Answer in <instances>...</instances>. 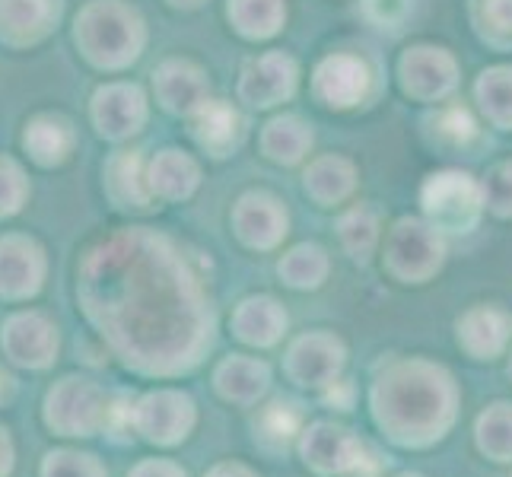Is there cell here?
Masks as SVG:
<instances>
[{
  "label": "cell",
  "mask_w": 512,
  "mask_h": 477,
  "mask_svg": "<svg viewBox=\"0 0 512 477\" xmlns=\"http://www.w3.org/2000/svg\"><path fill=\"white\" fill-rule=\"evenodd\" d=\"M83 309L121 363L144 376H182L214 344L204 280L172 239L125 229L96 242L80 271Z\"/></svg>",
  "instance_id": "6da1fadb"
},
{
  "label": "cell",
  "mask_w": 512,
  "mask_h": 477,
  "mask_svg": "<svg viewBox=\"0 0 512 477\" xmlns=\"http://www.w3.org/2000/svg\"><path fill=\"white\" fill-rule=\"evenodd\" d=\"M455 376L427 357L385 363L369 385V414L379 433L398 449H430L443 443L458 420Z\"/></svg>",
  "instance_id": "7a4b0ae2"
},
{
  "label": "cell",
  "mask_w": 512,
  "mask_h": 477,
  "mask_svg": "<svg viewBox=\"0 0 512 477\" xmlns=\"http://www.w3.org/2000/svg\"><path fill=\"white\" fill-rule=\"evenodd\" d=\"M74 39L96 67L118 70L140 58L147 42L144 20L121 0H96L77 16Z\"/></svg>",
  "instance_id": "3957f363"
},
{
  "label": "cell",
  "mask_w": 512,
  "mask_h": 477,
  "mask_svg": "<svg viewBox=\"0 0 512 477\" xmlns=\"http://www.w3.org/2000/svg\"><path fill=\"white\" fill-rule=\"evenodd\" d=\"M423 217L436 226L443 236H468L481 223L484 214V191L481 182L471 179L468 172H433L420 191Z\"/></svg>",
  "instance_id": "277c9868"
},
{
  "label": "cell",
  "mask_w": 512,
  "mask_h": 477,
  "mask_svg": "<svg viewBox=\"0 0 512 477\" xmlns=\"http://www.w3.org/2000/svg\"><path fill=\"white\" fill-rule=\"evenodd\" d=\"M446 261V236L417 217H401L385 239V271L401 284H427Z\"/></svg>",
  "instance_id": "5b68a950"
},
{
  "label": "cell",
  "mask_w": 512,
  "mask_h": 477,
  "mask_svg": "<svg viewBox=\"0 0 512 477\" xmlns=\"http://www.w3.org/2000/svg\"><path fill=\"white\" fill-rule=\"evenodd\" d=\"M45 420L61 436H96L109 420V398L96 382L67 376L48 392Z\"/></svg>",
  "instance_id": "8992f818"
},
{
  "label": "cell",
  "mask_w": 512,
  "mask_h": 477,
  "mask_svg": "<svg viewBox=\"0 0 512 477\" xmlns=\"http://www.w3.org/2000/svg\"><path fill=\"white\" fill-rule=\"evenodd\" d=\"M347 366V347L338 334L325 328L306 331L290 341L284 353V373L293 385L312 388V392H325L331 382L344 376Z\"/></svg>",
  "instance_id": "52a82bcc"
},
{
  "label": "cell",
  "mask_w": 512,
  "mask_h": 477,
  "mask_svg": "<svg viewBox=\"0 0 512 477\" xmlns=\"http://www.w3.org/2000/svg\"><path fill=\"white\" fill-rule=\"evenodd\" d=\"M198 423V408L191 395L179 388H156L134 401L131 427L153 446H179Z\"/></svg>",
  "instance_id": "ba28073f"
},
{
  "label": "cell",
  "mask_w": 512,
  "mask_h": 477,
  "mask_svg": "<svg viewBox=\"0 0 512 477\" xmlns=\"http://www.w3.org/2000/svg\"><path fill=\"white\" fill-rule=\"evenodd\" d=\"M404 96L417 102H439L458 86V64L446 48L414 45L398 61Z\"/></svg>",
  "instance_id": "9c48e42d"
},
{
  "label": "cell",
  "mask_w": 512,
  "mask_h": 477,
  "mask_svg": "<svg viewBox=\"0 0 512 477\" xmlns=\"http://www.w3.org/2000/svg\"><path fill=\"white\" fill-rule=\"evenodd\" d=\"M360 443L363 439L353 430L341 427V423L315 420V423H306L296 449H299V458H303V465L319 477H344Z\"/></svg>",
  "instance_id": "30bf717a"
},
{
  "label": "cell",
  "mask_w": 512,
  "mask_h": 477,
  "mask_svg": "<svg viewBox=\"0 0 512 477\" xmlns=\"http://www.w3.org/2000/svg\"><path fill=\"white\" fill-rule=\"evenodd\" d=\"M233 229L242 245L255 252H271L290 233L287 207L268 191H249L233 207Z\"/></svg>",
  "instance_id": "8fae6325"
},
{
  "label": "cell",
  "mask_w": 512,
  "mask_h": 477,
  "mask_svg": "<svg viewBox=\"0 0 512 477\" xmlns=\"http://www.w3.org/2000/svg\"><path fill=\"white\" fill-rule=\"evenodd\" d=\"M299 86V67L284 51L258 55L242 67L239 77V99L249 102L252 109H274L287 102Z\"/></svg>",
  "instance_id": "7c38bea8"
},
{
  "label": "cell",
  "mask_w": 512,
  "mask_h": 477,
  "mask_svg": "<svg viewBox=\"0 0 512 477\" xmlns=\"http://www.w3.org/2000/svg\"><path fill=\"white\" fill-rule=\"evenodd\" d=\"M455 341L471 360H497L512 341V312L497 303H478L458 315Z\"/></svg>",
  "instance_id": "4fadbf2b"
},
{
  "label": "cell",
  "mask_w": 512,
  "mask_h": 477,
  "mask_svg": "<svg viewBox=\"0 0 512 477\" xmlns=\"http://www.w3.org/2000/svg\"><path fill=\"white\" fill-rule=\"evenodd\" d=\"M369 83H373V74H369L363 58L328 55L315 67L312 90L328 109H353L369 96Z\"/></svg>",
  "instance_id": "5bb4252c"
},
{
  "label": "cell",
  "mask_w": 512,
  "mask_h": 477,
  "mask_svg": "<svg viewBox=\"0 0 512 477\" xmlns=\"http://www.w3.org/2000/svg\"><path fill=\"white\" fill-rule=\"evenodd\" d=\"M0 341H4L7 357L20 366L42 369L58 357V328L39 312L10 315Z\"/></svg>",
  "instance_id": "9a60e30c"
},
{
  "label": "cell",
  "mask_w": 512,
  "mask_h": 477,
  "mask_svg": "<svg viewBox=\"0 0 512 477\" xmlns=\"http://www.w3.org/2000/svg\"><path fill=\"white\" fill-rule=\"evenodd\" d=\"M93 121L102 137L125 140L147 121V99L131 83H109L93 96Z\"/></svg>",
  "instance_id": "2e32d148"
},
{
  "label": "cell",
  "mask_w": 512,
  "mask_h": 477,
  "mask_svg": "<svg viewBox=\"0 0 512 477\" xmlns=\"http://www.w3.org/2000/svg\"><path fill=\"white\" fill-rule=\"evenodd\" d=\"M217 395L239 408H258L261 398L271 392V366L258 357L229 353L214 369Z\"/></svg>",
  "instance_id": "e0dca14e"
},
{
  "label": "cell",
  "mask_w": 512,
  "mask_h": 477,
  "mask_svg": "<svg viewBox=\"0 0 512 477\" xmlns=\"http://www.w3.org/2000/svg\"><path fill=\"white\" fill-rule=\"evenodd\" d=\"M153 90L156 99L166 112L172 115H194L201 105L210 99V86L201 67H194L191 61H166L156 67L153 74Z\"/></svg>",
  "instance_id": "ac0fdd59"
},
{
  "label": "cell",
  "mask_w": 512,
  "mask_h": 477,
  "mask_svg": "<svg viewBox=\"0 0 512 477\" xmlns=\"http://www.w3.org/2000/svg\"><path fill=\"white\" fill-rule=\"evenodd\" d=\"M306 430V411L299 401L274 398L268 404H258L252 417V439L261 452L284 455L290 446L299 443V436Z\"/></svg>",
  "instance_id": "d6986e66"
},
{
  "label": "cell",
  "mask_w": 512,
  "mask_h": 477,
  "mask_svg": "<svg viewBox=\"0 0 512 477\" xmlns=\"http://www.w3.org/2000/svg\"><path fill=\"white\" fill-rule=\"evenodd\" d=\"M191 134L198 140L201 150H207L214 159H226L233 150H239L245 137V121L233 102L207 99L201 109L191 115Z\"/></svg>",
  "instance_id": "ffe728a7"
},
{
  "label": "cell",
  "mask_w": 512,
  "mask_h": 477,
  "mask_svg": "<svg viewBox=\"0 0 512 477\" xmlns=\"http://www.w3.org/2000/svg\"><path fill=\"white\" fill-rule=\"evenodd\" d=\"M229 325H233V334L242 344L268 350L284 341V334L290 328V315L274 296H249L236 306Z\"/></svg>",
  "instance_id": "44dd1931"
},
{
  "label": "cell",
  "mask_w": 512,
  "mask_h": 477,
  "mask_svg": "<svg viewBox=\"0 0 512 477\" xmlns=\"http://www.w3.org/2000/svg\"><path fill=\"white\" fill-rule=\"evenodd\" d=\"M45 277V258L35 242L23 236L0 239V296L20 299L32 296L42 287Z\"/></svg>",
  "instance_id": "7402d4cb"
},
{
  "label": "cell",
  "mask_w": 512,
  "mask_h": 477,
  "mask_svg": "<svg viewBox=\"0 0 512 477\" xmlns=\"http://www.w3.org/2000/svg\"><path fill=\"white\" fill-rule=\"evenodd\" d=\"M61 0H0V39L26 45L58 23Z\"/></svg>",
  "instance_id": "603a6c76"
},
{
  "label": "cell",
  "mask_w": 512,
  "mask_h": 477,
  "mask_svg": "<svg viewBox=\"0 0 512 477\" xmlns=\"http://www.w3.org/2000/svg\"><path fill=\"white\" fill-rule=\"evenodd\" d=\"M147 185L153 198L163 201H188L201 185V169L182 150H163L150 159Z\"/></svg>",
  "instance_id": "cb8c5ba5"
},
{
  "label": "cell",
  "mask_w": 512,
  "mask_h": 477,
  "mask_svg": "<svg viewBox=\"0 0 512 477\" xmlns=\"http://www.w3.org/2000/svg\"><path fill=\"white\" fill-rule=\"evenodd\" d=\"M357 185V169L344 156H319L303 175V188L319 207H334L347 201Z\"/></svg>",
  "instance_id": "d4e9b609"
},
{
  "label": "cell",
  "mask_w": 512,
  "mask_h": 477,
  "mask_svg": "<svg viewBox=\"0 0 512 477\" xmlns=\"http://www.w3.org/2000/svg\"><path fill=\"white\" fill-rule=\"evenodd\" d=\"M312 150V128L296 115H280L268 121L261 131V153L280 166L303 163L306 153Z\"/></svg>",
  "instance_id": "484cf974"
},
{
  "label": "cell",
  "mask_w": 512,
  "mask_h": 477,
  "mask_svg": "<svg viewBox=\"0 0 512 477\" xmlns=\"http://www.w3.org/2000/svg\"><path fill=\"white\" fill-rule=\"evenodd\" d=\"M226 16L242 39H274L287 23V4L284 0H229Z\"/></svg>",
  "instance_id": "4316f807"
},
{
  "label": "cell",
  "mask_w": 512,
  "mask_h": 477,
  "mask_svg": "<svg viewBox=\"0 0 512 477\" xmlns=\"http://www.w3.org/2000/svg\"><path fill=\"white\" fill-rule=\"evenodd\" d=\"M474 446L497 465H512V401H493L474 420Z\"/></svg>",
  "instance_id": "83f0119b"
},
{
  "label": "cell",
  "mask_w": 512,
  "mask_h": 477,
  "mask_svg": "<svg viewBox=\"0 0 512 477\" xmlns=\"http://www.w3.org/2000/svg\"><path fill=\"white\" fill-rule=\"evenodd\" d=\"M331 271L328 252L315 242H303L277 261V274L293 290H319Z\"/></svg>",
  "instance_id": "f1b7e54d"
},
{
  "label": "cell",
  "mask_w": 512,
  "mask_h": 477,
  "mask_svg": "<svg viewBox=\"0 0 512 477\" xmlns=\"http://www.w3.org/2000/svg\"><path fill=\"white\" fill-rule=\"evenodd\" d=\"M474 96L493 128L512 131V67H490L474 83Z\"/></svg>",
  "instance_id": "f546056e"
},
{
  "label": "cell",
  "mask_w": 512,
  "mask_h": 477,
  "mask_svg": "<svg viewBox=\"0 0 512 477\" xmlns=\"http://www.w3.org/2000/svg\"><path fill=\"white\" fill-rule=\"evenodd\" d=\"M26 150L32 153L35 163L42 166H55L70 153V144H74V134H70V125L61 118H35L26 137H23Z\"/></svg>",
  "instance_id": "4dcf8cb0"
},
{
  "label": "cell",
  "mask_w": 512,
  "mask_h": 477,
  "mask_svg": "<svg viewBox=\"0 0 512 477\" xmlns=\"http://www.w3.org/2000/svg\"><path fill=\"white\" fill-rule=\"evenodd\" d=\"M338 236H341L344 252L353 261H369V255H373L376 245H379V217H376V210H369L363 204L350 207L347 214L341 217V223H338Z\"/></svg>",
  "instance_id": "1f68e13d"
},
{
  "label": "cell",
  "mask_w": 512,
  "mask_h": 477,
  "mask_svg": "<svg viewBox=\"0 0 512 477\" xmlns=\"http://www.w3.org/2000/svg\"><path fill=\"white\" fill-rule=\"evenodd\" d=\"M109 188L121 204H131V207H147L153 201L150 185H147V169L140 163L137 153H121L112 159Z\"/></svg>",
  "instance_id": "d6a6232c"
},
{
  "label": "cell",
  "mask_w": 512,
  "mask_h": 477,
  "mask_svg": "<svg viewBox=\"0 0 512 477\" xmlns=\"http://www.w3.org/2000/svg\"><path fill=\"white\" fill-rule=\"evenodd\" d=\"M471 23L497 51H512V0H471Z\"/></svg>",
  "instance_id": "836d02e7"
},
{
  "label": "cell",
  "mask_w": 512,
  "mask_h": 477,
  "mask_svg": "<svg viewBox=\"0 0 512 477\" xmlns=\"http://www.w3.org/2000/svg\"><path fill=\"white\" fill-rule=\"evenodd\" d=\"M427 128H430L433 144L449 147V150H465L478 140V121H474L471 112L462 109V105L436 109V115L427 118Z\"/></svg>",
  "instance_id": "e575fe53"
},
{
  "label": "cell",
  "mask_w": 512,
  "mask_h": 477,
  "mask_svg": "<svg viewBox=\"0 0 512 477\" xmlns=\"http://www.w3.org/2000/svg\"><path fill=\"white\" fill-rule=\"evenodd\" d=\"M42 477H109L99 465V458L90 452H51L45 455Z\"/></svg>",
  "instance_id": "d590c367"
},
{
  "label": "cell",
  "mask_w": 512,
  "mask_h": 477,
  "mask_svg": "<svg viewBox=\"0 0 512 477\" xmlns=\"http://www.w3.org/2000/svg\"><path fill=\"white\" fill-rule=\"evenodd\" d=\"M481 191H484V207L493 217H512V159L509 163H497L487 172Z\"/></svg>",
  "instance_id": "8d00e7d4"
},
{
  "label": "cell",
  "mask_w": 512,
  "mask_h": 477,
  "mask_svg": "<svg viewBox=\"0 0 512 477\" xmlns=\"http://www.w3.org/2000/svg\"><path fill=\"white\" fill-rule=\"evenodd\" d=\"M26 198V179L23 169L13 159L0 156V217H10L23 207Z\"/></svg>",
  "instance_id": "74e56055"
},
{
  "label": "cell",
  "mask_w": 512,
  "mask_h": 477,
  "mask_svg": "<svg viewBox=\"0 0 512 477\" xmlns=\"http://www.w3.org/2000/svg\"><path fill=\"white\" fill-rule=\"evenodd\" d=\"M414 10V0H363V13L369 16V23H376L379 29L398 32Z\"/></svg>",
  "instance_id": "f35d334b"
},
{
  "label": "cell",
  "mask_w": 512,
  "mask_h": 477,
  "mask_svg": "<svg viewBox=\"0 0 512 477\" xmlns=\"http://www.w3.org/2000/svg\"><path fill=\"white\" fill-rule=\"evenodd\" d=\"M385 465H388V458L373 443H366V439H363L357 455H353L350 468L344 471V477H382L385 474Z\"/></svg>",
  "instance_id": "ab89813d"
},
{
  "label": "cell",
  "mask_w": 512,
  "mask_h": 477,
  "mask_svg": "<svg viewBox=\"0 0 512 477\" xmlns=\"http://www.w3.org/2000/svg\"><path fill=\"white\" fill-rule=\"evenodd\" d=\"M322 401L328 404V408H338V411H353V401H357V388H353L350 379H338V382H331L325 392H319Z\"/></svg>",
  "instance_id": "60d3db41"
},
{
  "label": "cell",
  "mask_w": 512,
  "mask_h": 477,
  "mask_svg": "<svg viewBox=\"0 0 512 477\" xmlns=\"http://www.w3.org/2000/svg\"><path fill=\"white\" fill-rule=\"evenodd\" d=\"M128 477H188V474L175 462H166V458H147Z\"/></svg>",
  "instance_id": "b9f144b4"
},
{
  "label": "cell",
  "mask_w": 512,
  "mask_h": 477,
  "mask_svg": "<svg viewBox=\"0 0 512 477\" xmlns=\"http://www.w3.org/2000/svg\"><path fill=\"white\" fill-rule=\"evenodd\" d=\"M204 477H258V471H252L249 465H242V462H220L210 468Z\"/></svg>",
  "instance_id": "7bdbcfd3"
},
{
  "label": "cell",
  "mask_w": 512,
  "mask_h": 477,
  "mask_svg": "<svg viewBox=\"0 0 512 477\" xmlns=\"http://www.w3.org/2000/svg\"><path fill=\"white\" fill-rule=\"evenodd\" d=\"M13 471V446L7 430H0V477H7Z\"/></svg>",
  "instance_id": "ee69618b"
},
{
  "label": "cell",
  "mask_w": 512,
  "mask_h": 477,
  "mask_svg": "<svg viewBox=\"0 0 512 477\" xmlns=\"http://www.w3.org/2000/svg\"><path fill=\"white\" fill-rule=\"evenodd\" d=\"M10 395V376L4 373V369H0V401H4Z\"/></svg>",
  "instance_id": "f6af8a7d"
},
{
  "label": "cell",
  "mask_w": 512,
  "mask_h": 477,
  "mask_svg": "<svg viewBox=\"0 0 512 477\" xmlns=\"http://www.w3.org/2000/svg\"><path fill=\"white\" fill-rule=\"evenodd\" d=\"M172 7H182V10H191V7H201L204 0H169Z\"/></svg>",
  "instance_id": "bcb514c9"
},
{
  "label": "cell",
  "mask_w": 512,
  "mask_h": 477,
  "mask_svg": "<svg viewBox=\"0 0 512 477\" xmlns=\"http://www.w3.org/2000/svg\"><path fill=\"white\" fill-rule=\"evenodd\" d=\"M395 477H423V474H417V471H401V474H395Z\"/></svg>",
  "instance_id": "7dc6e473"
},
{
  "label": "cell",
  "mask_w": 512,
  "mask_h": 477,
  "mask_svg": "<svg viewBox=\"0 0 512 477\" xmlns=\"http://www.w3.org/2000/svg\"><path fill=\"white\" fill-rule=\"evenodd\" d=\"M509 379H512V357H509Z\"/></svg>",
  "instance_id": "c3c4849f"
}]
</instances>
